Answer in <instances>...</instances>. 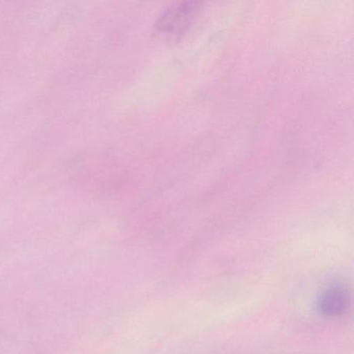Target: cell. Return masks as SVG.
<instances>
[{
    "label": "cell",
    "instance_id": "cell-2",
    "mask_svg": "<svg viewBox=\"0 0 354 354\" xmlns=\"http://www.w3.org/2000/svg\"><path fill=\"white\" fill-rule=\"evenodd\" d=\"M351 294L345 283H333L325 287L317 298V310L326 318H337L347 312Z\"/></svg>",
    "mask_w": 354,
    "mask_h": 354
},
{
    "label": "cell",
    "instance_id": "cell-1",
    "mask_svg": "<svg viewBox=\"0 0 354 354\" xmlns=\"http://www.w3.org/2000/svg\"><path fill=\"white\" fill-rule=\"evenodd\" d=\"M200 12L201 3L194 1L173 3L157 19L155 36L161 42H178L189 30Z\"/></svg>",
    "mask_w": 354,
    "mask_h": 354
}]
</instances>
